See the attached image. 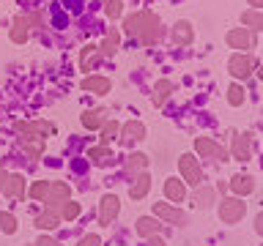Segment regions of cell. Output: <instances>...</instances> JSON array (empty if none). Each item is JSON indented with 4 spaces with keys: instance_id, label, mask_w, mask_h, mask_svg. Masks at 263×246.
<instances>
[{
    "instance_id": "obj_17",
    "label": "cell",
    "mask_w": 263,
    "mask_h": 246,
    "mask_svg": "<svg viewBox=\"0 0 263 246\" xmlns=\"http://www.w3.org/2000/svg\"><path fill=\"white\" fill-rule=\"evenodd\" d=\"M107 120V110H88V112H82V126L85 129H99L102 123Z\"/></svg>"
},
{
    "instance_id": "obj_22",
    "label": "cell",
    "mask_w": 263,
    "mask_h": 246,
    "mask_svg": "<svg viewBox=\"0 0 263 246\" xmlns=\"http://www.w3.org/2000/svg\"><path fill=\"white\" fill-rule=\"evenodd\" d=\"M118 41H121V36L112 30L110 36L102 41V47H96V49H99V55H102V57H112V55H115V49H118Z\"/></svg>"
},
{
    "instance_id": "obj_30",
    "label": "cell",
    "mask_w": 263,
    "mask_h": 246,
    "mask_svg": "<svg viewBox=\"0 0 263 246\" xmlns=\"http://www.w3.org/2000/svg\"><path fill=\"white\" fill-rule=\"evenodd\" d=\"M0 230L8 235H14L16 233V219L11 216V213H0Z\"/></svg>"
},
{
    "instance_id": "obj_18",
    "label": "cell",
    "mask_w": 263,
    "mask_h": 246,
    "mask_svg": "<svg viewBox=\"0 0 263 246\" xmlns=\"http://www.w3.org/2000/svg\"><path fill=\"white\" fill-rule=\"evenodd\" d=\"M164 194H167L173 202H181L186 197V189H184V183H181L178 178H170V180H164Z\"/></svg>"
},
{
    "instance_id": "obj_15",
    "label": "cell",
    "mask_w": 263,
    "mask_h": 246,
    "mask_svg": "<svg viewBox=\"0 0 263 246\" xmlns=\"http://www.w3.org/2000/svg\"><path fill=\"white\" fill-rule=\"evenodd\" d=\"M3 194L6 197H22L25 194V178L22 175H8L3 183Z\"/></svg>"
},
{
    "instance_id": "obj_27",
    "label": "cell",
    "mask_w": 263,
    "mask_h": 246,
    "mask_svg": "<svg viewBox=\"0 0 263 246\" xmlns=\"http://www.w3.org/2000/svg\"><path fill=\"white\" fill-rule=\"evenodd\" d=\"M58 213L55 211H47V213H41V216L36 219V227H41V230H52V227H58Z\"/></svg>"
},
{
    "instance_id": "obj_7",
    "label": "cell",
    "mask_w": 263,
    "mask_h": 246,
    "mask_svg": "<svg viewBox=\"0 0 263 246\" xmlns=\"http://www.w3.org/2000/svg\"><path fill=\"white\" fill-rule=\"evenodd\" d=\"M154 213L170 224H186V213L178 211V208H170L167 202H154Z\"/></svg>"
},
{
    "instance_id": "obj_10",
    "label": "cell",
    "mask_w": 263,
    "mask_h": 246,
    "mask_svg": "<svg viewBox=\"0 0 263 246\" xmlns=\"http://www.w3.org/2000/svg\"><path fill=\"white\" fill-rule=\"evenodd\" d=\"M228 44L233 47V49H250L252 47V36H250V30H244V28H233L228 33Z\"/></svg>"
},
{
    "instance_id": "obj_21",
    "label": "cell",
    "mask_w": 263,
    "mask_h": 246,
    "mask_svg": "<svg viewBox=\"0 0 263 246\" xmlns=\"http://www.w3.org/2000/svg\"><path fill=\"white\" fill-rule=\"evenodd\" d=\"M230 189H233V194H250L255 189V180L250 175H236L230 180Z\"/></svg>"
},
{
    "instance_id": "obj_4",
    "label": "cell",
    "mask_w": 263,
    "mask_h": 246,
    "mask_svg": "<svg viewBox=\"0 0 263 246\" xmlns=\"http://www.w3.org/2000/svg\"><path fill=\"white\" fill-rule=\"evenodd\" d=\"M195 151L200 153L203 159H217V161H219V159H222V161L228 159V151H225V148L217 145V142H211L209 137H197V139H195Z\"/></svg>"
},
{
    "instance_id": "obj_40",
    "label": "cell",
    "mask_w": 263,
    "mask_h": 246,
    "mask_svg": "<svg viewBox=\"0 0 263 246\" xmlns=\"http://www.w3.org/2000/svg\"><path fill=\"white\" fill-rule=\"evenodd\" d=\"M148 246H164V241L156 238V235H148Z\"/></svg>"
},
{
    "instance_id": "obj_31",
    "label": "cell",
    "mask_w": 263,
    "mask_h": 246,
    "mask_svg": "<svg viewBox=\"0 0 263 246\" xmlns=\"http://www.w3.org/2000/svg\"><path fill=\"white\" fill-rule=\"evenodd\" d=\"M121 8H123L121 0H104V14L110 16V19H118V16H121Z\"/></svg>"
},
{
    "instance_id": "obj_32",
    "label": "cell",
    "mask_w": 263,
    "mask_h": 246,
    "mask_svg": "<svg viewBox=\"0 0 263 246\" xmlns=\"http://www.w3.org/2000/svg\"><path fill=\"white\" fill-rule=\"evenodd\" d=\"M61 216H63V219H69V221H71V219H77V216H80V205H77V202H71V200H66V202H63V208H61Z\"/></svg>"
},
{
    "instance_id": "obj_33",
    "label": "cell",
    "mask_w": 263,
    "mask_h": 246,
    "mask_svg": "<svg viewBox=\"0 0 263 246\" xmlns=\"http://www.w3.org/2000/svg\"><path fill=\"white\" fill-rule=\"evenodd\" d=\"M47 192H49V183H47V180H39V183L30 186V197H33V200H44Z\"/></svg>"
},
{
    "instance_id": "obj_41",
    "label": "cell",
    "mask_w": 263,
    "mask_h": 246,
    "mask_svg": "<svg viewBox=\"0 0 263 246\" xmlns=\"http://www.w3.org/2000/svg\"><path fill=\"white\" fill-rule=\"evenodd\" d=\"M3 183H6V172L0 170V189H3Z\"/></svg>"
},
{
    "instance_id": "obj_20",
    "label": "cell",
    "mask_w": 263,
    "mask_h": 246,
    "mask_svg": "<svg viewBox=\"0 0 263 246\" xmlns=\"http://www.w3.org/2000/svg\"><path fill=\"white\" fill-rule=\"evenodd\" d=\"M88 159L93 161V164H99V167H104V164L115 161V159H112V151H110V148H104V145H99V148H90Z\"/></svg>"
},
{
    "instance_id": "obj_19",
    "label": "cell",
    "mask_w": 263,
    "mask_h": 246,
    "mask_svg": "<svg viewBox=\"0 0 263 246\" xmlns=\"http://www.w3.org/2000/svg\"><path fill=\"white\" fill-rule=\"evenodd\" d=\"M173 93V82L170 79H159L154 88V107H162L164 101H167V96Z\"/></svg>"
},
{
    "instance_id": "obj_6",
    "label": "cell",
    "mask_w": 263,
    "mask_h": 246,
    "mask_svg": "<svg viewBox=\"0 0 263 246\" xmlns=\"http://www.w3.org/2000/svg\"><path fill=\"white\" fill-rule=\"evenodd\" d=\"M118 211H121L118 197H115V194L102 197V208H99V221H102V224H112V219L118 216Z\"/></svg>"
},
{
    "instance_id": "obj_28",
    "label": "cell",
    "mask_w": 263,
    "mask_h": 246,
    "mask_svg": "<svg viewBox=\"0 0 263 246\" xmlns=\"http://www.w3.org/2000/svg\"><path fill=\"white\" fill-rule=\"evenodd\" d=\"M143 167H148V156H145V153H132L129 159H126V170H129V172L143 170Z\"/></svg>"
},
{
    "instance_id": "obj_5",
    "label": "cell",
    "mask_w": 263,
    "mask_h": 246,
    "mask_svg": "<svg viewBox=\"0 0 263 246\" xmlns=\"http://www.w3.org/2000/svg\"><path fill=\"white\" fill-rule=\"evenodd\" d=\"M252 69H255V63H252V57H247L244 52H238V55H233L228 60V71L233 74L236 79H247L252 74Z\"/></svg>"
},
{
    "instance_id": "obj_23",
    "label": "cell",
    "mask_w": 263,
    "mask_h": 246,
    "mask_svg": "<svg viewBox=\"0 0 263 246\" xmlns=\"http://www.w3.org/2000/svg\"><path fill=\"white\" fill-rule=\"evenodd\" d=\"M96 57H99V49H96L93 44L82 47V52H80V66H82V71H90V66L96 63Z\"/></svg>"
},
{
    "instance_id": "obj_26",
    "label": "cell",
    "mask_w": 263,
    "mask_h": 246,
    "mask_svg": "<svg viewBox=\"0 0 263 246\" xmlns=\"http://www.w3.org/2000/svg\"><path fill=\"white\" fill-rule=\"evenodd\" d=\"M241 22L250 30H260V8H250V11L241 14Z\"/></svg>"
},
{
    "instance_id": "obj_16",
    "label": "cell",
    "mask_w": 263,
    "mask_h": 246,
    "mask_svg": "<svg viewBox=\"0 0 263 246\" xmlns=\"http://www.w3.org/2000/svg\"><path fill=\"white\" fill-rule=\"evenodd\" d=\"M28 22H25V14H20V16H14V28H11V41L14 44H25L28 41Z\"/></svg>"
},
{
    "instance_id": "obj_12",
    "label": "cell",
    "mask_w": 263,
    "mask_h": 246,
    "mask_svg": "<svg viewBox=\"0 0 263 246\" xmlns=\"http://www.w3.org/2000/svg\"><path fill=\"white\" fill-rule=\"evenodd\" d=\"M250 134H236L233 137V156L238 161H247L252 156V148H250Z\"/></svg>"
},
{
    "instance_id": "obj_2",
    "label": "cell",
    "mask_w": 263,
    "mask_h": 246,
    "mask_svg": "<svg viewBox=\"0 0 263 246\" xmlns=\"http://www.w3.org/2000/svg\"><path fill=\"white\" fill-rule=\"evenodd\" d=\"M244 211H247V205L238 200V197H228V200L219 202V219L225 221V224H236V221H241Z\"/></svg>"
},
{
    "instance_id": "obj_25",
    "label": "cell",
    "mask_w": 263,
    "mask_h": 246,
    "mask_svg": "<svg viewBox=\"0 0 263 246\" xmlns=\"http://www.w3.org/2000/svg\"><path fill=\"white\" fill-rule=\"evenodd\" d=\"M156 227H159V221L156 219H151V216H140L137 219V233L140 235H156Z\"/></svg>"
},
{
    "instance_id": "obj_37",
    "label": "cell",
    "mask_w": 263,
    "mask_h": 246,
    "mask_svg": "<svg viewBox=\"0 0 263 246\" xmlns=\"http://www.w3.org/2000/svg\"><path fill=\"white\" fill-rule=\"evenodd\" d=\"M80 246H102V241H99V235H85L80 241Z\"/></svg>"
},
{
    "instance_id": "obj_3",
    "label": "cell",
    "mask_w": 263,
    "mask_h": 246,
    "mask_svg": "<svg viewBox=\"0 0 263 246\" xmlns=\"http://www.w3.org/2000/svg\"><path fill=\"white\" fill-rule=\"evenodd\" d=\"M178 170H181V175H184L186 183H192V186L203 183V172H200V164H197L195 156H189V153L181 156V159H178Z\"/></svg>"
},
{
    "instance_id": "obj_1",
    "label": "cell",
    "mask_w": 263,
    "mask_h": 246,
    "mask_svg": "<svg viewBox=\"0 0 263 246\" xmlns=\"http://www.w3.org/2000/svg\"><path fill=\"white\" fill-rule=\"evenodd\" d=\"M123 30L129 33V36H137L143 44H154L156 38L162 36V28H159V19H156V14L151 11H137L123 19Z\"/></svg>"
},
{
    "instance_id": "obj_39",
    "label": "cell",
    "mask_w": 263,
    "mask_h": 246,
    "mask_svg": "<svg viewBox=\"0 0 263 246\" xmlns=\"http://www.w3.org/2000/svg\"><path fill=\"white\" fill-rule=\"evenodd\" d=\"M36 246H61V243H58V241H52V238H47V235H41Z\"/></svg>"
},
{
    "instance_id": "obj_9",
    "label": "cell",
    "mask_w": 263,
    "mask_h": 246,
    "mask_svg": "<svg viewBox=\"0 0 263 246\" xmlns=\"http://www.w3.org/2000/svg\"><path fill=\"white\" fill-rule=\"evenodd\" d=\"M192 38H195V30H192V25L189 22H176L173 25V41L176 44H181V47H186V44H192Z\"/></svg>"
},
{
    "instance_id": "obj_38",
    "label": "cell",
    "mask_w": 263,
    "mask_h": 246,
    "mask_svg": "<svg viewBox=\"0 0 263 246\" xmlns=\"http://www.w3.org/2000/svg\"><path fill=\"white\" fill-rule=\"evenodd\" d=\"M25 22H28V28H30V25H41V14H28V16H25Z\"/></svg>"
},
{
    "instance_id": "obj_29",
    "label": "cell",
    "mask_w": 263,
    "mask_h": 246,
    "mask_svg": "<svg viewBox=\"0 0 263 246\" xmlns=\"http://www.w3.org/2000/svg\"><path fill=\"white\" fill-rule=\"evenodd\" d=\"M228 101L233 104V107L244 104V88L238 85V82H236V85H230V88H228Z\"/></svg>"
},
{
    "instance_id": "obj_11",
    "label": "cell",
    "mask_w": 263,
    "mask_h": 246,
    "mask_svg": "<svg viewBox=\"0 0 263 246\" xmlns=\"http://www.w3.org/2000/svg\"><path fill=\"white\" fill-rule=\"evenodd\" d=\"M110 88H112V82L107 77H85L82 79V90H90V93H99V96L110 93Z\"/></svg>"
},
{
    "instance_id": "obj_35",
    "label": "cell",
    "mask_w": 263,
    "mask_h": 246,
    "mask_svg": "<svg viewBox=\"0 0 263 246\" xmlns=\"http://www.w3.org/2000/svg\"><path fill=\"white\" fill-rule=\"evenodd\" d=\"M25 151H28L33 159H39L41 156V139H33V142H25Z\"/></svg>"
},
{
    "instance_id": "obj_34",
    "label": "cell",
    "mask_w": 263,
    "mask_h": 246,
    "mask_svg": "<svg viewBox=\"0 0 263 246\" xmlns=\"http://www.w3.org/2000/svg\"><path fill=\"white\" fill-rule=\"evenodd\" d=\"M211 200H214V192H211V189H200V192L195 194V205H200V208L211 205Z\"/></svg>"
},
{
    "instance_id": "obj_14",
    "label": "cell",
    "mask_w": 263,
    "mask_h": 246,
    "mask_svg": "<svg viewBox=\"0 0 263 246\" xmlns=\"http://www.w3.org/2000/svg\"><path fill=\"white\" fill-rule=\"evenodd\" d=\"M148 189H151V175H148V172H140L137 180L129 189V197L132 200H143V197L148 194Z\"/></svg>"
},
{
    "instance_id": "obj_42",
    "label": "cell",
    "mask_w": 263,
    "mask_h": 246,
    "mask_svg": "<svg viewBox=\"0 0 263 246\" xmlns=\"http://www.w3.org/2000/svg\"><path fill=\"white\" fill-rule=\"evenodd\" d=\"M250 6H252V8H258V6H260V0H250Z\"/></svg>"
},
{
    "instance_id": "obj_13",
    "label": "cell",
    "mask_w": 263,
    "mask_h": 246,
    "mask_svg": "<svg viewBox=\"0 0 263 246\" xmlns=\"http://www.w3.org/2000/svg\"><path fill=\"white\" fill-rule=\"evenodd\" d=\"M123 142H137V139H145V126L140 120H129L126 126H121Z\"/></svg>"
},
{
    "instance_id": "obj_8",
    "label": "cell",
    "mask_w": 263,
    "mask_h": 246,
    "mask_svg": "<svg viewBox=\"0 0 263 246\" xmlns=\"http://www.w3.org/2000/svg\"><path fill=\"white\" fill-rule=\"evenodd\" d=\"M47 205L49 208H58V205H63L66 200H69V186L66 183H49V192H47Z\"/></svg>"
},
{
    "instance_id": "obj_24",
    "label": "cell",
    "mask_w": 263,
    "mask_h": 246,
    "mask_svg": "<svg viewBox=\"0 0 263 246\" xmlns=\"http://www.w3.org/2000/svg\"><path fill=\"white\" fill-rule=\"evenodd\" d=\"M118 134H121V123H115V120H104V129H102V145L107 148V145H110Z\"/></svg>"
},
{
    "instance_id": "obj_36",
    "label": "cell",
    "mask_w": 263,
    "mask_h": 246,
    "mask_svg": "<svg viewBox=\"0 0 263 246\" xmlns=\"http://www.w3.org/2000/svg\"><path fill=\"white\" fill-rule=\"evenodd\" d=\"M36 126H39V134H41V137L55 134V126H52V123H44V120H41V123H36Z\"/></svg>"
}]
</instances>
